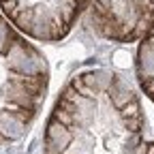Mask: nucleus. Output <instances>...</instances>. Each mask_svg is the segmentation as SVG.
I'll return each mask as SVG.
<instances>
[{
  "label": "nucleus",
  "instance_id": "4",
  "mask_svg": "<svg viewBox=\"0 0 154 154\" xmlns=\"http://www.w3.org/2000/svg\"><path fill=\"white\" fill-rule=\"evenodd\" d=\"M154 24V0H90L88 26L116 43L141 41Z\"/></svg>",
  "mask_w": 154,
  "mask_h": 154
},
{
  "label": "nucleus",
  "instance_id": "3",
  "mask_svg": "<svg viewBox=\"0 0 154 154\" xmlns=\"http://www.w3.org/2000/svg\"><path fill=\"white\" fill-rule=\"evenodd\" d=\"M90 0H0L9 22L34 41L56 43L64 38Z\"/></svg>",
  "mask_w": 154,
  "mask_h": 154
},
{
  "label": "nucleus",
  "instance_id": "5",
  "mask_svg": "<svg viewBox=\"0 0 154 154\" xmlns=\"http://www.w3.org/2000/svg\"><path fill=\"white\" fill-rule=\"evenodd\" d=\"M137 79L141 90L148 94V99L154 103V24L150 32L141 38L139 49H137Z\"/></svg>",
  "mask_w": 154,
  "mask_h": 154
},
{
  "label": "nucleus",
  "instance_id": "2",
  "mask_svg": "<svg viewBox=\"0 0 154 154\" xmlns=\"http://www.w3.org/2000/svg\"><path fill=\"white\" fill-rule=\"evenodd\" d=\"M49 86L47 60L28 36L0 15V146L22 139Z\"/></svg>",
  "mask_w": 154,
  "mask_h": 154
},
{
  "label": "nucleus",
  "instance_id": "1",
  "mask_svg": "<svg viewBox=\"0 0 154 154\" xmlns=\"http://www.w3.org/2000/svg\"><path fill=\"white\" fill-rule=\"evenodd\" d=\"M146 118L131 84L90 69L64 86L45 126V154H148Z\"/></svg>",
  "mask_w": 154,
  "mask_h": 154
}]
</instances>
